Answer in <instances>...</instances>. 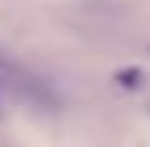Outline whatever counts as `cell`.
I'll return each instance as SVG.
<instances>
[{"label":"cell","mask_w":150,"mask_h":147,"mask_svg":"<svg viewBox=\"0 0 150 147\" xmlns=\"http://www.w3.org/2000/svg\"><path fill=\"white\" fill-rule=\"evenodd\" d=\"M118 83L121 87H141V83H144V74H141V70H121Z\"/></svg>","instance_id":"1"}]
</instances>
